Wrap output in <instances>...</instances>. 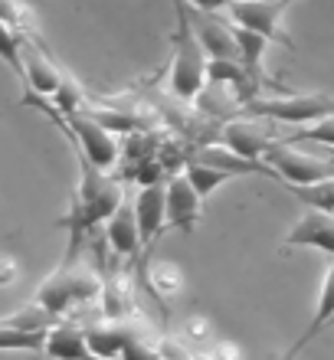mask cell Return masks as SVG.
Returning a JSON list of instances; mask_svg holds the SVG:
<instances>
[{"label":"cell","mask_w":334,"mask_h":360,"mask_svg":"<svg viewBox=\"0 0 334 360\" xmlns=\"http://www.w3.org/2000/svg\"><path fill=\"white\" fill-rule=\"evenodd\" d=\"M122 203H124L122 184L108 177V171H98L96 164H89L86 158L79 154V187H76V193H72V207H69V213L59 219V226L69 229L66 259H76L79 256V243H82L96 226L108 223Z\"/></svg>","instance_id":"6da1fadb"},{"label":"cell","mask_w":334,"mask_h":360,"mask_svg":"<svg viewBox=\"0 0 334 360\" xmlns=\"http://www.w3.org/2000/svg\"><path fill=\"white\" fill-rule=\"evenodd\" d=\"M102 285H105V278L76 256V259H66L46 282L39 285L33 302L39 308H46L49 314H56L59 321H66V314H72L76 308H82L89 302H96L102 295Z\"/></svg>","instance_id":"7a4b0ae2"},{"label":"cell","mask_w":334,"mask_h":360,"mask_svg":"<svg viewBox=\"0 0 334 360\" xmlns=\"http://www.w3.org/2000/svg\"><path fill=\"white\" fill-rule=\"evenodd\" d=\"M174 17H177V30H174V59H171V92L181 102H197L200 92L207 89V69H210V56L200 46V39L191 27L187 17V4L184 0H171Z\"/></svg>","instance_id":"3957f363"},{"label":"cell","mask_w":334,"mask_h":360,"mask_svg":"<svg viewBox=\"0 0 334 360\" xmlns=\"http://www.w3.org/2000/svg\"><path fill=\"white\" fill-rule=\"evenodd\" d=\"M49 115H53V122L63 124V131L76 141V151L82 154L89 164H96L98 171H112L115 164L122 161V144H118L115 131H108L105 124L98 122V118H92L89 112L69 115V118H63V115H56V112H49Z\"/></svg>","instance_id":"277c9868"},{"label":"cell","mask_w":334,"mask_h":360,"mask_svg":"<svg viewBox=\"0 0 334 360\" xmlns=\"http://www.w3.org/2000/svg\"><path fill=\"white\" fill-rule=\"evenodd\" d=\"M262 164H269L282 184H298V187L334 177L331 158H318V154L302 151V148H295V141H272L269 151L262 154Z\"/></svg>","instance_id":"5b68a950"},{"label":"cell","mask_w":334,"mask_h":360,"mask_svg":"<svg viewBox=\"0 0 334 360\" xmlns=\"http://www.w3.org/2000/svg\"><path fill=\"white\" fill-rule=\"evenodd\" d=\"M246 112L272 118L276 124H311L334 115V98H328V95H302V92L276 95V98H259L256 95L246 105Z\"/></svg>","instance_id":"8992f818"},{"label":"cell","mask_w":334,"mask_h":360,"mask_svg":"<svg viewBox=\"0 0 334 360\" xmlns=\"http://www.w3.org/2000/svg\"><path fill=\"white\" fill-rule=\"evenodd\" d=\"M220 138L229 151H236L239 158H246V161H262V154L269 151V144L278 141L276 122H272V118H262V115H252V112L226 118L220 128Z\"/></svg>","instance_id":"52a82bcc"},{"label":"cell","mask_w":334,"mask_h":360,"mask_svg":"<svg viewBox=\"0 0 334 360\" xmlns=\"http://www.w3.org/2000/svg\"><path fill=\"white\" fill-rule=\"evenodd\" d=\"M288 7V0H233L226 7L229 20L243 30H252L259 37H266L269 43H282V46H295L292 37L282 27V10Z\"/></svg>","instance_id":"ba28073f"},{"label":"cell","mask_w":334,"mask_h":360,"mask_svg":"<svg viewBox=\"0 0 334 360\" xmlns=\"http://www.w3.org/2000/svg\"><path fill=\"white\" fill-rule=\"evenodd\" d=\"M164 190H167V226L181 229V233H191L203 213V197L187 180V174H181V171L164 180Z\"/></svg>","instance_id":"9c48e42d"},{"label":"cell","mask_w":334,"mask_h":360,"mask_svg":"<svg viewBox=\"0 0 334 360\" xmlns=\"http://www.w3.org/2000/svg\"><path fill=\"white\" fill-rule=\"evenodd\" d=\"M187 17H191V27L200 39V46L207 49L210 59H239V46L236 37H233V23H226L217 13H207V10H193L187 7Z\"/></svg>","instance_id":"30bf717a"},{"label":"cell","mask_w":334,"mask_h":360,"mask_svg":"<svg viewBox=\"0 0 334 360\" xmlns=\"http://www.w3.org/2000/svg\"><path fill=\"white\" fill-rule=\"evenodd\" d=\"M63 69L53 63V59L37 49L23 37V82H27V102L30 98H53L56 89L63 86Z\"/></svg>","instance_id":"8fae6325"},{"label":"cell","mask_w":334,"mask_h":360,"mask_svg":"<svg viewBox=\"0 0 334 360\" xmlns=\"http://www.w3.org/2000/svg\"><path fill=\"white\" fill-rule=\"evenodd\" d=\"M134 219H138V229H141L144 249H151L154 239L161 236L164 226H167V190H164V180L138 187V197H134Z\"/></svg>","instance_id":"7c38bea8"},{"label":"cell","mask_w":334,"mask_h":360,"mask_svg":"<svg viewBox=\"0 0 334 360\" xmlns=\"http://www.w3.org/2000/svg\"><path fill=\"white\" fill-rule=\"evenodd\" d=\"M285 246H311L334 256V213H325V210L302 213L285 233Z\"/></svg>","instance_id":"4fadbf2b"},{"label":"cell","mask_w":334,"mask_h":360,"mask_svg":"<svg viewBox=\"0 0 334 360\" xmlns=\"http://www.w3.org/2000/svg\"><path fill=\"white\" fill-rule=\"evenodd\" d=\"M138 324H131L128 318L124 321H112V318H102V321L89 324L86 328V341H89V354L92 357H105V360H122V351L128 338L134 334Z\"/></svg>","instance_id":"5bb4252c"},{"label":"cell","mask_w":334,"mask_h":360,"mask_svg":"<svg viewBox=\"0 0 334 360\" xmlns=\"http://www.w3.org/2000/svg\"><path fill=\"white\" fill-rule=\"evenodd\" d=\"M105 239H108V246H112L115 256L138 259V252L144 249V243H141L138 219H134V207L122 203V207L115 210V217L105 223Z\"/></svg>","instance_id":"9a60e30c"},{"label":"cell","mask_w":334,"mask_h":360,"mask_svg":"<svg viewBox=\"0 0 334 360\" xmlns=\"http://www.w3.org/2000/svg\"><path fill=\"white\" fill-rule=\"evenodd\" d=\"M49 360H86L89 357V341L86 328H79L72 321H59L46 331V347H43Z\"/></svg>","instance_id":"2e32d148"},{"label":"cell","mask_w":334,"mask_h":360,"mask_svg":"<svg viewBox=\"0 0 334 360\" xmlns=\"http://www.w3.org/2000/svg\"><path fill=\"white\" fill-rule=\"evenodd\" d=\"M334 321V262L331 269L325 272V282H321V292H318V304H315V314H311V321H308V328L302 331V338H298L295 344H292V351L285 354V360H295L298 354L305 351L308 344L318 338V331H325L328 324Z\"/></svg>","instance_id":"e0dca14e"},{"label":"cell","mask_w":334,"mask_h":360,"mask_svg":"<svg viewBox=\"0 0 334 360\" xmlns=\"http://www.w3.org/2000/svg\"><path fill=\"white\" fill-rule=\"evenodd\" d=\"M191 158L210 164V167H220V171H226L229 177H246V174H269V177H276V171H272L269 164L246 161V158H239L236 151H229L226 144H207V148H200V151L191 154Z\"/></svg>","instance_id":"ac0fdd59"},{"label":"cell","mask_w":334,"mask_h":360,"mask_svg":"<svg viewBox=\"0 0 334 360\" xmlns=\"http://www.w3.org/2000/svg\"><path fill=\"white\" fill-rule=\"evenodd\" d=\"M233 37H236V46H239V63H243V69L249 72V79L252 82H269L266 79V69H262V59H266V53H269V43L266 37H259V33H252V30H243V27H236L233 23ZM272 86V82H269Z\"/></svg>","instance_id":"d6986e66"},{"label":"cell","mask_w":334,"mask_h":360,"mask_svg":"<svg viewBox=\"0 0 334 360\" xmlns=\"http://www.w3.org/2000/svg\"><path fill=\"white\" fill-rule=\"evenodd\" d=\"M184 174H187V180H191L193 187H197V193H200L203 200L213 197L217 190L226 184V180H236L229 177L226 171H220V167H210V164L197 161V158H187V164H184Z\"/></svg>","instance_id":"ffe728a7"},{"label":"cell","mask_w":334,"mask_h":360,"mask_svg":"<svg viewBox=\"0 0 334 360\" xmlns=\"http://www.w3.org/2000/svg\"><path fill=\"white\" fill-rule=\"evenodd\" d=\"M285 187L292 190V197L302 200L305 207L334 213V177L331 180H318V184H308V187H298V184H285Z\"/></svg>","instance_id":"44dd1931"},{"label":"cell","mask_w":334,"mask_h":360,"mask_svg":"<svg viewBox=\"0 0 334 360\" xmlns=\"http://www.w3.org/2000/svg\"><path fill=\"white\" fill-rule=\"evenodd\" d=\"M0 63H7L23 79V33L0 20Z\"/></svg>","instance_id":"7402d4cb"},{"label":"cell","mask_w":334,"mask_h":360,"mask_svg":"<svg viewBox=\"0 0 334 360\" xmlns=\"http://www.w3.org/2000/svg\"><path fill=\"white\" fill-rule=\"evenodd\" d=\"M46 347V331H17L0 324V351H37L43 354Z\"/></svg>","instance_id":"603a6c76"},{"label":"cell","mask_w":334,"mask_h":360,"mask_svg":"<svg viewBox=\"0 0 334 360\" xmlns=\"http://www.w3.org/2000/svg\"><path fill=\"white\" fill-rule=\"evenodd\" d=\"M292 141H311V144H321L328 151H334V115L321 118V122H311V124H302Z\"/></svg>","instance_id":"cb8c5ba5"},{"label":"cell","mask_w":334,"mask_h":360,"mask_svg":"<svg viewBox=\"0 0 334 360\" xmlns=\"http://www.w3.org/2000/svg\"><path fill=\"white\" fill-rule=\"evenodd\" d=\"M151 288H154V295L181 292V272H177L171 262H158V266L151 269Z\"/></svg>","instance_id":"d4e9b609"},{"label":"cell","mask_w":334,"mask_h":360,"mask_svg":"<svg viewBox=\"0 0 334 360\" xmlns=\"http://www.w3.org/2000/svg\"><path fill=\"white\" fill-rule=\"evenodd\" d=\"M0 20L10 23V27L23 30L27 27V10L20 7V0H0Z\"/></svg>","instance_id":"484cf974"},{"label":"cell","mask_w":334,"mask_h":360,"mask_svg":"<svg viewBox=\"0 0 334 360\" xmlns=\"http://www.w3.org/2000/svg\"><path fill=\"white\" fill-rule=\"evenodd\" d=\"M158 351H161V360H193V354L184 347V344L171 341V338H164L161 344H158Z\"/></svg>","instance_id":"4316f807"},{"label":"cell","mask_w":334,"mask_h":360,"mask_svg":"<svg viewBox=\"0 0 334 360\" xmlns=\"http://www.w3.org/2000/svg\"><path fill=\"white\" fill-rule=\"evenodd\" d=\"M187 7L193 10H207V13H220V10H226L233 0H184Z\"/></svg>","instance_id":"83f0119b"},{"label":"cell","mask_w":334,"mask_h":360,"mask_svg":"<svg viewBox=\"0 0 334 360\" xmlns=\"http://www.w3.org/2000/svg\"><path fill=\"white\" fill-rule=\"evenodd\" d=\"M17 278V262L7 256H0V285H10Z\"/></svg>","instance_id":"f1b7e54d"},{"label":"cell","mask_w":334,"mask_h":360,"mask_svg":"<svg viewBox=\"0 0 334 360\" xmlns=\"http://www.w3.org/2000/svg\"><path fill=\"white\" fill-rule=\"evenodd\" d=\"M86 360H105V357H92V354H89V357Z\"/></svg>","instance_id":"f546056e"},{"label":"cell","mask_w":334,"mask_h":360,"mask_svg":"<svg viewBox=\"0 0 334 360\" xmlns=\"http://www.w3.org/2000/svg\"><path fill=\"white\" fill-rule=\"evenodd\" d=\"M328 158H331V161H334V151H328Z\"/></svg>","instance_id":"4dcf8cb0"}]
</instances>
